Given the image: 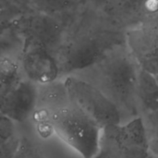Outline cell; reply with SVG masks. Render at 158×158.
<instances>
[{
  "label": "cell",
  "instance_id": "cell-13",
  "mask_svg": "<svg viewBox=\"0 0 158 158\" xmlns=\"http://www.w3.org/2000/svg\"><path fill=\"white\" fill-rule=\"evenodd\" d=\"M149 146L152 154L158 158V111L143 117Z\"/></svg>",
  "mask_w": 158,
  "mask_h": 158
},
{
  "label": "cell",
  "instance_id": "cell-21",
  "mask_svg": "<svg viewBox=\"0 0 158 158\" xmlns=\"http://www.w3.org/2000/svg\"><path fill=\"white\" fill-rule=\"evenodd\" d=\"M0 14H1V6H0Z\"/></svg>",
  "mask_w": 158,
  "mask_h": 158
},
{
  "label": "cell",
  "instance_id": "cell-9",
  "mask_svg": "<svg viewBox=\"0 0 158 158\" xmlns=\"http://www.w3.org/2000/svg\"><path fill=\"white\" fill-rule=\"evenodd\" d=\"M20 68L26 79L37 85L56 81L60 73L58 62L51 51L37 45L23 47Z\"/></svg>",
  "mask_w": 158,
  "mask_h": 158
},
{
  "label": "cell",
  "instance_id": "cell-4",
  "mask_svg": "<svg viewBox=\"0 0 158 158\" xmlns=\"http://www.w3.org/2000/svg\"><path fill=\"white\" fill-rule=\"evenodd\" d=\"M64 83L69 101L93 118L102 129L126 121L117 105L90 81L69 76Z\"/></svg>",
  "mask_w": 158,
  "mask_h": 158
},
{
  "label": "cell",
  "instance_id": "cell-12",
  "mask_svg": "<svg viewBox=\"0 0 158 158\" xmlns=\"http://www.w3.org/2000/svg\"><path fill=\"white\" fill-rule=\"evenodd\" d=\"M20 80V66L9 56L0 57V103Z\"/></svg>",
  "mask_w": 158,
  "mask_h": 158
},
{
  "label": "cell",
  "instance_id": "cell-16",
  "mask_svg": "<svg viewBox=\"0 0 158 158\" xmlns=\"http://www.w3.org/2000/svg\"><path fill=\"white\" fill-rule=\"evenodd\" d=\"M15 134V123L0 114V146Z\"/></svg>",
  "mask_w": 158,
  "mask_h": 158
},
{
  "label": "cell",
  "instance_id": "cell-11",
  "mask_svg": "<svg viewBox=\"0 0 158 158\" xmlns=\"http://www.w3.org/2000/svg\"><path fill=\"white\" fill-rule=\"evenodd\" d=\"M118 9L130 19H137V23L158 13V0H115ZM136 23V24H137Z\"/></svg>",
  "mask_w": 158,
  "mask_h": 158
},
{
  "label": "cell",
  "instance_id": "cell-20",
  "mask_svg": "<svg viewBox=\"0 0 158 158\" xmlns=\"http://www.w3.org/2000/svg\"><path fill=\"white\" fill-rule=\"evenodd\" d=\"M156 80L158 81V74H157V75H156Z\"/></svg>",
  "mask_w": 158,
  "mask_h": 158
},
{
  "label": "cell",
  "instance_id": "cell-1",
  "mask_svg": "<svg viewBox=\"0 0 158 158\" xmlns=\"http://www.w3.org/2000/svg\"><path fill=\"white\" fill-rule=\"evenodd\" d=\"M97 83L100 89L122 112L126 121L139 117L136 83L139 66L128 51L106 55L97 64Z\"/></svg>",
  "mask_w": 158,
  "mask_h": 158
},
{
  "label": "cell",
  "instance_id": "cell-19",
  "mask_svg": "<svg viewBox=\"0 0 158 158\" xmlns=\"http://www.w3.org/2000/svg\"><path fill=\"white\" fill-rule=\"evenodd\" d=\"M96 158H108V157H106V156H102V155H98Z\"/></svg>",
  "mask_w": 158,
  "mask_h": 158
},
{
  "label": "cell",
  "instance_id": "cell-15",
  "mask_svg": "<svg viewBox=\"0 0 158 158\" xmlns=\"http://www.w3.org/2000/svg\"><path fill=\"white\" fill-rule=\"evenodd\" d=\"M13 158H45L41 148L27 138H20Z\"/></svg>",
  "mask_w": 158,
  "mask_h": 158
},
{
  "label": "cell",
  "instance_id": "cell-2",
  "mask_svg": "<svg viewBox=\"0 0 158 158\" xmlns=\"http://www.w3.org/2000/svg\"><path fill=\"white\" fill-rule=\"evenodd\" d=\"M46 115L54 133L80 157H97L103 129L81 108L69 101Z\"/></svg>",
  "mask_w": 158,
  "mask_h": 158
},
{
  "label": "cell",
  "instance_id": "cell-18",
  "mask_svg": "<svg viewBox=\"0 0 158 158\" xmlns=\"http://www.w3.org/2000/svg\"><path fill=\"white\" fill-rule=\"evenodd\" d=\"M5 30H6V26L4 25H1L0 26V57L3 56V52L6 46V42L5 40V37H4V32H5Z\"/></svg>",
  "mask_w": 158,
  "mask_h": 158
},
{
  "label": "cell",
  "instance_id": "cell-17",
  "mask_svg": "<svg viewBox=\"0 0 158 158\" xmlns=\"http://www.w3.org/2000/svg\"><path fill=\"white\" fill-rule=\"evenodd\" d=\"M19 137L13 135L0 146V158H13L19 143Z\"/></svg>",
  "mask_w": 158,
  "mask_h": 158
},
{
  "label": "cell",
  "instance_id": "cell-8",
  "mask_svg": "<svg viewBox=\"0 0 158 158\" xmlns=\"http://www.w3.org/2000/svg\"><path fill=\"white\" fill-rule=\"evenodd\" d=\"M37 84L20 79L0 103V114L15 124L22 123L37 109Z\"/></svg>",
  "mask_w": 158,
  "mask_h": 158
},
{
  "label": "cell",
  "instance_id": "cell-6",
  "mask_svg": "<svg viewBox=\"0 0 158 158\" xmlns=\"http://www.w3.org/2000/svg\"><path fill=\"white\" fill-rule=\"evenodd\" d=\"M15 27L23 39V47L37 45L51 51L62 37L61 25L53 15L39 11L22 16L16 20Z\"/></svg>",
  "mask_w": 158,
  "mask_h": 158
},
{
  "label": "cell",
  "instance_id": "cell-10",
  "mask_svg": "<svg viewBox=\"0 0 158 158\" xmlns=\"http://www.w3.org/2000/svg\"><path fill=\"white\" fill-rule=\"evenodd\" d=\"M136 102L141 117L158 111V81L155 75L141 68L137 76Z\"/></svg>",
  "mask_w": 158,
  "mask_h": 158
},
{
  "label": "cell",
  "instance_id": "cell-3",
  "mask_svg": "<svg viewBox=\"0 0 158 158\" xmlns=\"http://www.w3.org/2000/svg\"><path fill=\"white\" fill-rule=\"evenodd\" d=\"M99 155L108 158H152L143 117L103 129Z\"/></svg>",
  "mask_w": 158,
  "mask_h": 158
},
{
  "label": "cell",
  "instance_id": "cell-7",
  "mask_svg": "<svg viewBox=\"0 0 158 158\" xmlns=\"http://www.w3.org/2000/svg\"><path fill=\"white\" fill-rule=\"evenodd\" d=\"M105 56V45L99 40L92 36H81L62 46L56 60L60 72L70 73L94 67Z\"/></svg>",
  "mask_w": 158,
  "mask_h": 158
},
{
  "label": "cell",
  "instance_id": "cell-5",
  "mask_svg": "<svg viewBox=\"0 0 158 158\" xmlns=\"http://www.w3.org/2000/svg\"><path fill=\"white\" fill-rule=\"evenodd\" d=\"M128 50L139 68L158 74V13L135 24L127 32Z\"/></svg>",
  "mask_w": 158,
  "mask_h": 158
},
{
  "label": "cell",
  "instance_id": "cell-14",
  "mask_svg": "<svg viewBox=\"0 0 158 158\" xmlns=\"http://www.w3.org/2000/svg\"><path fill=\"white\" fill-rule=\"evenodd\" d=\"M36 11L54 15L66 9L71 0H30Z\"/></svg>",
  "mask_w": 158,
  "mask_h": 158
}]
</instances>
